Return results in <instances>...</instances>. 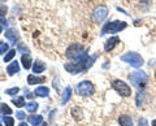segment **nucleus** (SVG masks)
<instances>
[{
    "mask_svg": "<svg viewBox=\"0 0 156 126\" xmlns=\"http://www.w3.org/2000/svg\"><path fill=\"white\" fill-rule=\"evenodd\" d=\"M66 57L73 61H76L77 64H85L89 60V56L86 53V50L80 44H72L66 51Z\"/></svg>",
    "mask_w": 156,
    "mask_h": 126,
    "instance_id": "nucleus-1",
    "label": "nucleus"
},
{
    "mask_svg": "<svg viewBox=\"0 0 156 126\" xmlns=\"http://www.w3.org/2000/svg\"><path fill=\"white\" fill-rule=\"evenodd\" d=\"M76 91H77V94L81 96H90L94 94L95 89H94V85H92L90 81H82L77 85Z\"/></svg>",
    "mask_w": 156,
    "mask_h": 126,
    "instance_id": "nucleus-2",
    "label": "nucleus"
},
{
    "mask_svg": "<svg viewBox=\"0 0 156 126\" xmlns=\"http://www.w3.org/2000/svg\"><path fill=\"white\" fill-rule=\"evenodd\" d=\"M121 60L125 61V62H128V64H130L133 68H139L140 65L143 64V59L138 55V53H135V52L125 53V55L121 57Z\"/></svg>",
    "mask_w": 156,
    "mask_h": 126,
    "instance_id": "nucleus-3",
    "label": "nucleus"
},
{
    "mask_svg": "<svg viewBox=\"0 0 156 126\" xmlns=\"http://www.w3.org/2000/svg\"><path fill=\"white\" fill-rule=\"evenodd\" d=\"M129 81L131 85H134L135 87H139V86H144L146 82H147V75L143 72H134V73H130L129 75Z\"/></svg>",
    "mask_w": 156,
    "mask_h": 126,
    "instance_id": "nucleus-4",
    "label": "nucleus"
},
{
    "mask_svg": "<svg viewBox=\"0 0 156 126\" xmlns=\"http://www.w3.org/2000/svg\"><path fill=\"white\" fill-rule=\"evenodd\" d=\"M126 26L128 25H126V22H124V21H113L111 23H107V25L103 27L101 35H104L107 33H119L121 30H124Z\"/></svg>",
    "mask_w": 156,
    "mask_h": 126,
    "instance_id": "nucleus-5",
    "label": "nucleus"
},
{
    "mask_svg": "<svg viewBox=\"0 0 156 126\" xmlns=\"http://www.w3.org/2000/svg\"><path fill=\"white\" fill-rule=\"evenodd\" d=\"M112 87H113V89H115L121 96H124V98L131 95V89L125 83V82L120 81V79H116V81L112 82Z\"/></svg>",
    "mask_w": 156,
    "mask_h": 126,
    "instance_id": "nucleus-6",
    "label": "nucleus"
},
{
    "mask_svg": "<svg viewBox=\"0 0 156 126\" xmlns=\"http://www.w3.org/2000/svg\"><path fill=\"white\" fill-rule=\"evenodd\" d=\"M107 14H108V9L103 5H100V7L95 8V11L92 12V20H94L96 23H99L107 17Z\"/></svg>",
    "mask_w": 156,
    "mask_h": 126,
    "instance_id": "nucleus-7",
    "label": "nucleus"
},
{
    "mask_svg": "<svg viewBox=\"0 0 156 126\" xmlns=\"http://www.w3.org/2000/svg\"><path fill=\"white\" fill-rule=\"evenodd\" d=\"M64 68H65V70H68L72 74H77V73H80V72H82V70H86L85 64H77V62L76 64H65Z\"/></svg>",
    "mask_w": 156,
    "mask_h": 126,
    "instance_id": "nucleus-8",
    "label": "nucleus"
},
{
    "mask_svg": "<svg viewBox=\"0 0 156 126\" xmlns=\"http://www.w3.org/2000/svg\"><path fill=\"white\" fill-rule=\"evenodd\" d=\"M119 42H120V39H119L117 37H112V38H109V39L105 42V44H104V50H105L107 52H108V51H112V50H113V47H115Z\"/></svg>",
    "mask_w": 156,
    "mask_h": 126,
    "instance_id": "nucleus-9",
    "label": "nucleus"
},
{
    "mask_svg": "<svg viewBox=\"0 0 156 126\" xmlns=\"http://www.w3.org/2000/svg\"><path fill=\"white\" fill-rule=\"evenodd\" d=\"M5 38L9 39V40H12L14 44H16V42L20 39V35L17 34V31L14 30V29H9V30L5 33Z\"/></svg>",
    "mask_w": 156,
    "mask_h": 126,
    "instance_id": "nucleus-10",
    "label": "nucleus"
},
{
    "mask_svg": "<svg viewBox=\"0 0 156 126\" xmlns=\"http://www.w3.org/2000/svg\"><path fill=\"white\" fill-rule=\"evenodd\" d=\"M119 122H120L121 126H133V120H131V117H130V116H128V114L120 116Z\"/></svg>",
    "mask_w": 156,
    "mask_h": 126,
    "instance_id": "nucleus-11",
    "label": "nucleus"
},
{
    "mask_svg": "<svg viewBox=\"0 0 156 126\" xmlns=\"http://www.w3.org/2000/svg\"><path fill=\"white\" fill-rule=\"evenodd\" d=\"M18 70H20V65H18V62H17V61H13L12 64L7 68V72H8V74H9V75L16 74Z\"/></svg>",
    "mask_w": 156,
    "mask_h": 126,
    "instance_id": "nucleus-12",
    "label": "nucleus"
},
{
    "mask_svg": "<svg viewBox=\"0 0 156 126\" xmlns=\"http://www.w3.org/2000/svg\"><path fill=\"white\" fill-rule=\"evenodd\" d=\"M44 69H46V65L43 64L42 61H35L34 62V65H33L34 73H42V72H44Z\"/></svg>",
    "mask_w": 156,
    "mask_h": 126,
    "instance_id": "nucleus-13",
    "label": "nucleus"
},
{
    "mask_svg": "<svg viewBox=\"0 0 156 126\" xmlns=\"http://www.w3.org/2000/svg\"><path fill=\"white\" fill-rule=\"evenodd\" d=\"M27 82H29V85H37V83H42V82H44V78L43 77H35L34 74H30L27 77Z\"/></svg>",
    "mask_w": 156,
    "mask_h": 126,
    "instance_id": "nucleus-14",
    "label": "nucleus"
},
{
    "mask_svg": "<svg viewBox=\"0 0 156 126\" xmlns=\"http://www.w3.org/2000/svg\"><path fill=\"white\" fill-rule=\"evenodd\" d=\"M70 95H72V89H70L69 86H68L66 89L64 90V93H62V99H61V104H62V105H64V104H66V101L69 100Z\"/></svg>",
    "mask_w": 156,
    "mask_h": 126,
    "instance_id": "nucleus-15",
    "label": "nucleus"
},
{
    "mask_svg": "<svg viewBox=\"0 0 156 126\" xmlns=\"http://www.w3.org/2000/svg\"><path fill=\"white\" fill-rule=\"evenodd\" d=\"M42 121H43V117L42 116H30L29 117V124H31L33 126H37L39 124H42Z\"/></svg>",
    "mask_w": 156,
    "mask_h": 126,
    "instance_id": "nucleus-16",
    "label": "nucleus"
},
{
    "mask_svg": "<svg viewBox=\"0 0 156 126\" xmlns=\"http://www.w3.org/2000/svg\"><path fill=\"white\" fill-rule=\"evenodd\" d=\"M48 93H50V90L47 89V87H43V86H41V87H38V89L35 90V95H38V96H42V98H46V96L48 95Z\"/></svg>",
    "mask_w": 156,
    "mask_h": 126,
    "instance_id": "nucleus-17",
    "label": "nucleus"
},
{
    "mask_svg": "<svg viewBox=\"0 0 156 126\" xmlns=\"http://www.w3.org/2000/svg\"><path fill=\"white\" fill-rule=\"evenodd\" d=\"M21 61H22L23 68H25V69H30V66H31V57L30 56H29V55H23Z\"/></svg>",
    "mask_w": 156,
    "mask_h": 126,
    "instance_id": "nucleus-18",
    "label": "nucleus"
},
{
    "mask_svg": "<svg viewBox=\"0 0 156 126\" xmlns=\"http://www.w3.org/2000/svg\"><path fill=\"white\" fill-rule=\"evenodd\" d=\"M25 107H26V110H27V112L33 113V112H35V110L38 109L39 104H38V103H35V101H30V103H27Z\"/></svg>",
    "mask_w": 156,
    "mask_h": 126,
    "instance_id": "nucleus-19",
    "label": "nucleus"
},
{
    "mask_svg": "<svg viewBox=\"0 0 156 126\" xmlns=\"http://www.w3.org/2000/svg\"><path fill=\"white\" fill-rule=\"evenodd\" d=\"M12 103H13L14 105H16V107H18V108H21V107L26 105V104H25V99H23L22 96H20V98L13 99V100H12Z\"/></svg>",
    "mask_w": 156,
    "mask_h": 126,
    "instance_id": "nucleus-20",
    "label": "nucleus"
},
{
    "mask_svg": "<svg viewBox=\"0 0 156 126\" xmlns=\"http://www.w3.org/2000/svg\"><path fill=\"white\" fill-rule=\"evenodd\" d=\"M14 56H16V51H14V50H11V51H9L8 53H7V55L5 56H4V61H5V62H8V61H11L12 59H13V57Z\"/></svg>",
    "mask_w": 156,
    "mask_h": 126,
    "instance_id": "nucleus-21",
    "label": "nucleus"
},
{
    "mask_svg": "<svg viewBox=\"0 0 156 126\" xmlns=\"http://www.w3.org/2000/svg\"><path fill=\"white\" fill-rule=\"evenodd\" d=\"M0 110H2V113H7V114H12V109L9 108L7 104H2L0 105Z\"/></svg>",
    "mask_w": 156,
    "mask_h": 126,
    "instance_id": "nucleus-22",
    "label": "nucleus"
},
{
    "mask_svg": "<svg viewBox=\"0 0 156 126\" xmlns=\"http://www.w3.org/2000/svg\"><path fill=\"white\" fill-rule=\"evenodd\" d=\"M4 124H5V126H14V120L12 117H5L4 118Z\"/></svg>",
    "mask_w": 156,
    "mask_h": 126,
    "instance_id": "nucleus-23",
    "label": "nucleus"
},
{
    "mask_svg": "<svg viewBox=\"0 0 156 126\" xmlns=\"http://www.w3.org/2000/svg\"><path fill=\"white\" fill-rule=\"evenodd\" d=\"M7 11H8V8L4 5V4H2L0 3V17H3V16H5V13H7Z\"/></svg>",
    "mask_w": 156,
    "mask_h": 126,
    "instance_id": "nucleus-24",
    "label": "nucleus"
},
{
    "mask_svg": "<svg viewBox=\"0 0 156 126\" xmlns=\"http://www.w3.org/2000/svg\"><path fill=\"white\" fill-rule=\"evenodd\" d=\"M18 87H13V89H9V90H7L5 93H7V95H16L17 93H18Z\"/></svg>",
    "mask_w": 156,
    "mask_h": 126,
    "instance_id": "nucleus-25",
    "label": "nucleus"
},
{
    "mask_svg": "<svg viewBox=\"0 0 156 126\" xmlns=\"http://www.w3.org/2000/svg\"><path fill=\"white\" fill-rule=\"evenodd\" d=\"M8 51V44L7 43H2V46H0V53H4Z\"/></svg>",
    "mask_w": 156,
    "mask_h": 126,
    "instance_id": "nucleus-26",
    "label": "nucleus"
},
{
    "mask_svg": "<svg viewBox=\"0 0 156 126\" xmlns=\"http://www.w3.org/2000/svg\"><path fill=\"white\" fill-rule=\"evenodd\" d=\"M16 117H17L18 120H23V118H25V113L20 110V112H17V113H16Z\"/></svg>",
    "mask_w": 156,
    "mask_h": 126,
    "instance_id": "nucleus-27",
    "label": "nucleus"
},
{
    "mask_svg": "<svg viewBox=\"0 0 156 126\" xmlns=\"http://www.w3.org/2000/svg\"><path fill=\"white\" fill-rule=\"evenodd\" d=\"M139 126H148V124H147V121H146L144 118H142V120H139Z\"/></svg>",
    "mask_w": 156,
    "mask_h": 126,
    "instance_id": "nucleus-28",
    "label": "nucleus"
},
{
    "mask_svg": "<svg viewBox=\"0 0 156 126\" xmlns=\"http://www.w3.org/2000/svg\"><path fill=\"white\" fill-rule=\"evenodd\" d=\"M18 126H27V125H26V124H25V122H21V124H20V125H18Z\"/></svg>",
    "mask_w": 156,
    "mask_h": 126,
    "instance_id": "nucleus-29",
    "label": "nucleus"
},
{
    "mask_svg": "<svg viewBox=\"0 0 156 126\" xmlns=\"http://www.w3.org/2000/svg\"><path fill=\"white\" fill-rule=\"evenodd\" d=\"M152 126H156V120H154V121H152Z\"/></svg>",
    "mask_w": 156,
    "mask_h": 126,
    "instance_id": "nucleus-30",
    "label": "nucleus"
},
{
    "mask_svg": "<svg viewBox=\"0 0 156 126\" xmlns=\"http://www.w3.org/2000/svg\"><path fill=\"white\" fill-rule=\"evenodd\" d=\"M2 30H3V29H2V25H0V33H2Z\"/></svg>",
    "mask_w": 156,
    "mask_h": 126,
    "instance_id": "nucleus-31",
    "label": "nucleus"
},
{
    "mask_svg": "<svg viewBox=\"0 0 156 126\" xmlns=\"http://www.w3.org/2000/svg\"><path fill=\"white\" fill-rule=\"evenodd\" d=\"M0 2H5V0H0Z\"/></svg>",
    "mask_w": 156,
    "mask_h": 126,
    "instance_id": "nucleus-32",
    "label": "nucleus"
},
{
    "mask_svg": "<svg viewBox=\"0 0 156 126\" xmlns=\"http://www.w3.org/2000/svg\"><path fill=\"white\" fill-rule=\"evenodd\" d=\"M155 78H156V72H155Z\"/></svg>",
    "mask_w": 156,
    "mask_h": 126,
    "instance_id": "nucleus-33",
    "label": "nucleus"
},
{
    "mask_svg": "<svg viewBox=\"0 0 156 126\" xmlns=\"http://www.w3.org/2000/svg\"><path fill=\"white\" fill-rule=\"evenodd\" d=\"M42 126H47V125H46V124H44V125H42Z\"/></svg>",
    "mask_w": 156,
    "mask_h": 126,
    "instance_id": "nucleus-34",
    "label": "nucleus"
},
{
    "mask_svg": "<svg viewBox=\"0 0 156 126\" xmlns=\"http://www.w3.org/2000/svg\"><path fill=\"white\" fill-rule=\"evenodd\" d=\"M0 46H2V42H0Z\"/></svg>",
    "mask_w": 156,
    "mask_h": 126,
    "instance_id": "nucleus-35",
    "label": "nucleus"
},
{
    "mask_svg": "<svg viewBox=\"0 0 156 126\" xmlns=\"http://www.w3.org/2000/svg\"><path fill=\"white\" fill-rule=\"evenodd\" d=\"M0 126H2V124H0Z\"/></svg>",
    "mask_w": 156,
    "mask_h": 126,
    "instance_id": "nucleus-36",
    "label": "nucleus"
}]
</instances>
